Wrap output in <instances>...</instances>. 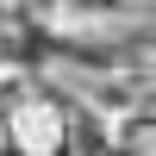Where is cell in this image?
<instances>
[{"instance_id":"6da1fadb","label":"cell","mask_w":156,"mask_h":156,"mask_svg":"<svg viewBox=\"0 0 156 156\" xmlns=\"http://www.w3.org/2000/svg\"><path fill=\"white\" fill-rule=\"evenodd\" d=\"M81 150V112L62 87L19 81L0 87V156H75Z\"/></svg>"},{"instance_id":"7a4b0ae2","label":"cell","mask_w":156,"mask_h":156,"mask_svg":"<svg viewBox=\"0 0 156 156\" xmlns=\"http://www.w3.org/2000/svg\"><path fill=\"white\" fill-rule=\"evenodd\" d=\"M12 50H19V37H12V25H6V19H0V62H6V56H12Z\"/></svg>"}]
</instances>
